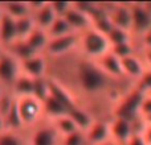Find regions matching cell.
Segmentation results:
<instances>
[{
    "instance_id": "obj_1",
    "label": "cell",
    "mask_w": 151,
    "mask_h": 145,
    "mask_svg": "<svg viewBox=\"0 0 151 145\" xmlns=\"http://www.w3.org/2000/svg\"><path fill=\"white\" fill-rule=\"evenodd\" d=\"M76 77L80 88L89 95H94L104 91L109 79V77L101 70L96 61H90L86 58L78 62L76 69Z\"/></svg>"
},
{
    "instance_id": "obj_2",
    "label": "cell",
    "mask_w": 151,
    "mask_h": 145,
    "mask_svg": "<svg viewBox=\"0 0 151 145\" xmlns=\"http://www.w3.org/2000/svg\"><path fill=\"white\" fill-rule=\"evenodd\" d=\"M83 58L90 61H97L110 52L111 45L107 36L102 34L96 29H89L80 34V46Z\"/></svg>"
},
{
    "instance_id": "obj_3",
    "label": "cell",
    "mask_w": 151,
    "mask_h": 145,
    "mask_svg": "<svg viewBox=\"0 0 151 145\" xmlns=\"http://www.w3.org/2000/svg\"><path fill=\"white\" fill-rule=\"evenodd\" d=\"M16 108L25 132L33 129L45 120L44 103L33 95L16 98Z\"/></svg>"
},
{
    "instance_id": "obj_4",
    "label": "cell",
    "mask_w": 151,
    "mask_h": 145,
    "mask_svg": "<svg viewBox=\"0 0 151 145\" xmlns=\"http://www.w3.org/2000/svg\"><path fill=\"white\" fill-rule=\"evenodd\" d=\"M80 46V34L72 33L68 36L58 37V38H52L48 44V48L45 50V55L52 60H60L70 55L74 50Z\"/></svg>"
},
{
    "instance_id": "obj_5",
    "label": "cell",
    "mask_w": 151,
    "mask_h": 145,
    "mask_svg": "<svg viewBox=\"0 0 151 145\" xmlns=\"http://www.w3.org/2000/svg\"><path fill=\"white\" fill-rule=\"evenodd\" d=\"M28 145H63V137L49 120L28 131Z\"/></svg>"
},
{
    "instance_id": "obj_6",
    "label": "cell",
    "mask_w": 151,
    "mask_h": 145,
    "mask_svg": "<svg viewBox=\"0 0 151 145\" xmlns=\"http://www.w3.org/2000/svg\"><path fill=\"white\" fill-rule=\"evenodd\" d=\"M145 96L146 95L142 94L141 91H138L137 88L134 91H131L117 106L115 117H121V119H125L130 123H134L137 120V116L141 114V106Z\"/></svg>"
},
{
    "instance_id": "obj_7",
    "label": "cell",
    "mask_w": 151,
    "mask_h": 145,
    "mask_svg": "<svg viewBox=\"0 0 151 145\" xmlns=\"http://www.w3.org/2000/svg\"><path fill=\"white\" fill-rule=\"evenodd\" d=\"M21 74L20 61L8 50H4L0 55V83L9 90L11 86Z\"/></svg>"
},
{
    "instance_id": "obj_8",
    "label": "cell",
    "mask_w": 151,
    "mask_h": 145,
    "mask_svg": "<svg viewBox=\"0 0 151 145\" xmlns=\"http://www.w3.org/2000/svg\"><path fill=\"white\" fill-rule=\"evenodd\" d=\"M21 72L27 74L28 77L33 79H40V78H47L48 70H49V58L45 54H36L28 60L20 62Z\"/></svg>"
},
{
    "instance_id": "obj_9",
    "label": "cell",
    "mask_w": 151,
    "mask_h": 145,
    "mask_svg": "<svg viewBox=\"0 0 151 145\" xmlns=\"http://www.w3.org/2000/svg\"><path fill=\"white\" fill-rule=\"evenodd\" d=\"M131 7V18H133V26L131 32L145 34L151 29V12L146 8L145 3H134L130 4Z\"/></svg>"
},
{
    "instance_id": "obj_10",
    "label": "cell",
    "mask_w": 151,
    "mask_h": 145,
    "mask_svg": "<svg viewBox=\"0 0 151 145\" xmlns=\"http://www.w3.org/2000/svg\"><path fill=\"white\" fill-rule=\"evenodd\" d=\"M114 28L131 32L133 18H131V7L127 4H114L110 11H107Z\"/></svg>"
},
{
    "instance_id": "obj_11",
    "label": "cell",
    "mask_w": 151,
    "mask_h": 145,
    "mask_svg": "<svg viewBox=\"0 0 151 145\" xmlns=\"http://www.w3.org/2000/svg\"><path fill=\"white\" fill-rule=\"evenodd\" d=\"M133 124L134 123H130L125 119L114 117L113 122L109 123L111 140L119 145H126L129 143V140L131 139V136L134 135Z\"/></svg>"
},
{
    "instance_id": "obj_12",
    "label": "cell",
    "mask_w": 151,
    "mask_h": 145,
    "mask_svg": "<svg viewBox=\"0 0 151 145\" xmlns=\"http://www.w3.org/2000/svg\"><path fill=\"white\" fill-rule=\"evenodd\" d=\"M65 20L72 26L74 33H78V34L93 28V18L89 15H86L85 12H82L81 9H78L74 5V3H73V7L70 8V11L66 13Z\"/></svg>"
},
{
    "instance_id": "obj_13",
    "label": "cell",
    "mask_w": 151,
    "mask_h": 145,
    "mask_svg": "<svg viewBox=\"0 0 151 145\" xmlns=\"http://www.w3.org/2000/svg\"><path fill=\"white\" fill-rule=\"evenodd\" d=\"M85 137L88 145H102L110 141L111 136H110L109 123L96 120L93 125L85 132Z\"/></svg>"
},
{
    "instance_id": "obj_14",
    "label": "cell",
    "mask_w": 151,
    "mask_h": 145,
    "mask_svg": "<svg viewBox=\"0 0 151 145\" xmlns=\"http://www.w3.org/2000/svg\"><path fill=\"white\" fill-rule=\"evenodd\" d=\"M17 41L19 37L17 29H16V20L4 15L0 21V45L7 50Z\"/></svg>"
},
{
    "instance_id": "obj_15",
    "label": "cell",
    "mask_w": 151,
    "mask_h": 145,
    "mask_svg": "<svg viewBox=\"0 0 151 145\" xmlns=\"http://www.w3.org/2000/svg\"><path fill=\"white\" fill-rule=\"evenodd\" d=\"M49 79H50V96H53L58 102H61L69 111L72 108H74L76 106H78L76 96L69 91V88L65 85H63L60 80L55 79V78L49 77Z\"/></svg>"
},
{
    "instance_id": "obj_16",
    "label": "cell",
    "mask_w": 151,
    "mask_h": 145,
    "mask_svg": "<svg viewBox=\"0 0 151 145\" xmlns=\"http://www.w3.org/2000/svg\"><path fill=\"white\" fill-rule=\"evenodd\" d=\"M32 17H33V20H35L36 28L48 32V29L52 26V24L55 23V20L57 18V15H56L55 11H53L50 1H44L41 4V7L37 8V9L32 13Z\"/></svg>"
},
{
    "instance_id": "obj_17",
    "label": "cell",
    "mask_w": 151,
    "mask_h": 145,
    "mask_svg": "<svg viewBox=\"0 0 151 145\" xmlns=\"http://www.w3.org/2000/svg\"><path fill=\"white\" fill-rule=\"evenodd\" d=\"M97 65L101 68V70L105 72L109 78H119L123 75L122 70V63L118 57H115L111 52L105 54L99 60L96 61Z\"/></svg>"
},
{
    "instance_id": "obj_18",
    "label": "cell",
    "mask_w": 151,
    "mask_h": 145,
    "mask_svg": "<svg viewBox=\"0 0 151 145\" xmlns=\"http://www.w3.org/2000/svg\"><path fill=\"white\" fill-rule=\"evenodd\" d=\"M4 15L9 16L13 20L32 16V9L29 1H1Z\"/></svg>"
},
{
    "instance_id": "obj_19",
    "label": "cell",
    "mask_w": 151,
    "mask_h": 145,
    "mask_svg": "<svg viewBox=\"0 0 151 145\" xmlns=\"http://www.w3.org/2000/svg\"><path fill=\"white\" fill-rule=\"evenodd\" d=\"M9 91L15 98H23V96H31L33 95L35 91V79L28 77L27 74L21 72L19 78L15 80L12 86H11Z\"/></svg>"
},
{
    "instance_id": "obj_20",
    "label": "cell",
    "mask_w": 151,
    "mask_h": 145,
    "mask_svg": "<svg viewBox=\"0 0 151 145\" xmlns=\"http://www.w3.org/2000/svg\"><path fill=\"white\" fill-rule=\"evenodd\" d=\"M24 41L29 45V48H31L35 53H37V54H45V50H47L50 38H49V34L45 31H41V29L36 28L28 36V38L24 40Z\"/></svg>"
},
{
    "instance_id": "obj_21",
    "label": "cell",
    "mask_w": 151,
    "mask_h": 145,
    "mask_svg": "<svg viewBox=\"0 0 151 145\" xmlns=\"http://www.w3.org/2000/svg\"><path fill=\"white\" fill-rule=\"evenodd\" d=\"M68 115L72 117V120L74 122V124L77 125V128L81 132H86L93 125V123L96 122L90 112L88 109H85L83 107H81L80 104L76 106L74 108H72Z\"/></svg>"
},
{
    "instance_id": "obj_22",
    "label": "cell",
    "mask_w": 151,
    "mask_h": 145,
    "mask_svg": "<svg viewBox=\"0 0 151 145\" xmlns=\"http://www.w3.org/2000/svg\"><path fill=\"white\" fill-rule=\"evenodd\" d=\"M69 114V109L64 106L61 102L55 99L53 96H49L44 102V116L45 120H53L57 117L65 116Z\"/></svg>"
},
{
    "instance_id": "obj_23",
    "label": "cell",
    "mask_w": 151,
    "mask_h": 145,
    "mask_svg": "<svg viewBox=\"0 0 151 145\" xmlns=\"http://www.w3.org/2000/svg\"><path fill=\"white\" fill-rule=\"evenodd\" d=\"M121 63H122L123 75H127V77L134 78V79H139V78L142 77V74L145 72L142 62L135 57V55L123 58V60H121Z\"/></svg>"
},
{
    "instance_id": "obj_24",
    "label": "cell",
    "mask_w": 151,
    "mask_h": 145,
    "mask_svg": "<svg viewBox=\"0 0 151 145\" xmlns=\"http://www.w3.org/2000/svg\"><path fill=\"white\" fill-rule=\"evenodd\" d=\"M49 122L52 123L53 127L57 129V132L60 133V136L63 139L66 137V136L73 135V133H76V132H78V131H80L69 115H65V116H61V117H57V119L49 120Z\"/></svg>"
},
{
    "instance_id": "obj_25",
    "label": "cell",
    "mask_w": 151,
    "mask_h": 145,
    "mask_svg": "<svg viewBox=\"0 0 151 145\" xmlns=\"http://www.w3.org/2000/svg\"><path fill=\"white\" fill-rule=\"evenodd\" d=\"M49 34V38H58V37H64L68 36V34L74 33L72 26L69 25V23L65 20V17H57L55 20V23L52 24L49 29L47 32Z\"/></svg>"
},
{
    "instance_id": "obj_26",
    "label": "cell",
    "mask_w": 151,
    "mask_h": 145,
    "mask_svg": "<svg viewBox=\"0 0 151 145\" xmlns=\"http://www.w3.org/2000/svg\"><path fill=\"white\" fill-rule=\"evenodd\" d=\"M0 145H28V137L24 132L5 129L0 133Z\"/></svg>"
},
{
    "instance_id": "obj_27",
    "label": "cell",
    "mask_w": 151,
    "mask_h": 145,
    "mask_svg": "<svg viewBox=\"0 0 151 145\" xmlns=\"http://www.w3.org/2000/svg\"><path fill=\"white\" fill-rule=\"evenodd\" d=\"M16 29H17V37L19 41H24L28 38V36L36 29V24L32 16L19 18L16 20Z\"/></svg>"
},
{
    "instance_id": "obj_28",
    "label": "cell",
    "mask_w": 151,
    "mask_h": 145,
    "mask_svg": "<svg viewBox=\"0 0 151 145\" xmlns=\"http://www.w3.org/2000/svg\"><path fill=\"white\" fill-rule=\"evenodd\" d=\"M33 96H36L39 100L44 103L48 98L50 96V79L49 77L35 79V91Z\"/></svg>"
},
{
    "instance_id": "obj_29",
    "label": "cell",
    "mask_w": 151,
    "mask_h": 145,
    "mask_svg": "<svg viewBox=\"0 0 151 145\" xmlns=\"http://www.w3.org/2000/svg\"><path fill=\"white\" fill-rule=\"evenodd\" d=\"M107 38L110 41V45H119L126 44V42H131V34L130 32L123 31L119 28H113L111 32L107 34Z\"/></svg>"
},
{
    "instance_id": "obj_30",
    "label": "cell",
    "mask_w": 151,
    "mask_h": 145,
    "mask_svg": "<svg viewBox=\"0 0 151 145\" xmlns=\"http://www.w3.org/2000/svg\"><path fill=\"white\" fill-rule=\"evenodd\" d=\"M110 52L118 57L119 60H123V58H127L134 55V49L131 42H126V44H119V45H113Z\"/></svg>"
},
{
    "instance_id": "obj_31",
    "label": "cell",
    "mask_w": 151,
    "mask_h": 145,
    "mask_svg": "<svg viewBox=\"0 0 151 145\" xmlns=\"http://www.w3.org/2000/svg\"><path fill=\"white\" fill-rule=\"evenodd\" d=\"M137 90L141 91L145 95H149L151 92V70H147L142 74V77L138 79Z\"/></svg>"
},
{
    "instance_id": "obj_32",
    "label": "cell",
    "mask_w": 151,
    "mask_h": 145,
    "mask_svg": "<svg viewBox=\"0 0 151 145\" xmlns=\"http://www.w3.org/2000/svg\"><path fill=\"white\" fill-rule=\"evenodd\" d=\"M63 145H88L85 137V132H78L73 133L70 136H66L63 139Z\"/></svg>"
},
{
    "instance_id": "obj_33",
    "label": "cell",
    "mask_w": 151,
    "mask_h": 145,
    "mask_svg": "<svg viewBox=\"0 0 151 145\" xmlns=\"http://www.w3.org/2000/svg\"><path fill=\"white\" fill-rule=\"evenodd\" d=\"M50 4H52V8L57 15V17H65L66 13L73 7L72 1H50Z\"/></svg>"
},
{
    "instance_id": "obj_34",
    "label": "cell",
    "mask_w": 151,
    "mask_h": 145,
    "mask_svg": "<svg viewBox=\"0 0 151 145\" xmlns=\"http://www.w3.org/2000/svg\"><path fill=\"white\" fill-rule=\"evenodd\" d=\"M141 115H143L145 119H149L151 117V96L146 95L142 102L141 106Z\"/></svg>"
},
{
    "instance_id": "obj_35",
    "label": "cell",
    "mask_w": 151,
    "mask_h": 145,
    "mask_svg": "<svg viewBox=\"0 0 151 145\" xmlns=\"http://www.w3.org/2000/svg\"><path fill=\"white\" fill-rule=\"evenodd\" d=\"M126 145H147V143L142 135H135V133H134Z\"/></svg>"
},
{
    "instance_id": "obj_36",
    "label": "cell",
    "mask_w": 151,
    "mask_h": 145,
    "mask_svg": "<svg viewBox=\"0 0 151 145\" xmlns=\"http://www.w3.org/2000/svg\"><path fill=\"white\" fill-rule=\"evenodd\" d=\"M143 38H145V44H146V46L149 48V50H151V29L147 31L146 33L143 34Z\"/></svg>"
},
{
    "instance_id": "obj_37",
    "label": "cell",
    "mask_w": 151,
    "mask_h": 145,
    "mask_svg": "<svg viewBox=\"0 0 151 145\" xmlns=\"http://www.w3.org/2000/svg\"><path fill=\"white\" fill-rule=\"evenodd\" d=\"M7 91H8V88H5L4 86H3L1 83H0V100L3 99V96L5 95V92H7Z\"/></svg>"
},
{
    "instance_id": "obj_38",
    "label": "cell",
    "mask_w": 151,
    "mask_h": 145,
    "mask_svg": "<svg viewBox=\"0 0 151 145\" xmlns=\"http://www.w3.org/2000/svg\"><path fill=\"white\" fill-rule=\"evenodd\" d=\"M3 131H5V123H4V117L0 115V133H1Z\"/></svg>"
},
{
    "instance_id": "obj_39",
    "label": "cell",
    "mask_w": 151,
    "mask_h": 145,
    "mask_svg": "<svg viewBox=\"0 0 151 145\" xmlns=\"http://www.w3.org/2000/svg\"><path fill=\"white\" fill-rule=\"evenodd\" d=\"M146 61H147V63H149L150 70H151V50H147V53H146Z\"/></svg>"
},
{
    "instance_id": "obj_40",
    "label": "cell",
    "mask_w": 151,
    "mask_h": 145,
    "mask_svg": "<svg viewBox=\"0 0 151 145\" xmlns=\"http://www.w3.org/2000/svg\"><path fill=\"white\" fill-rule=\"evenodd\" d=\"M3 16H4V11H3V5H1V3H0V21H1Z\"/></svg>"
},
{
    "instance_id": "obj_41",
    "label": "cell",
    "mask_w": 151,
    "mask_h": 145,
    "mask_svg": "<svg viewBox=\"0 0 151 145\" xmlns=\"http://www.w3.org/2000/svg\"><path fill=\"white\" fill-rule=\"evenodd\" d=\"M102 145H119V144H117V143H114L113 140H110V141H107V143H105V144H102Z\"/></svg>"
},
{
    "instance_id": "obj_42",
    "label": "cell",
    "mask_w": 151,
    "mask_h": 145,
    "mask_svg": "<svg viewBox=\"0 0 151 145\" xmlns=\"http://www.w3.org/2000/svg\"><path fill=\"white\" fill-rule=\"evenodd\" d=\"M4 50H5V49H4V48H3V46H1V45H0V55L3 54V52H4Z\"/></svg>"
},
{
    "instance_id": "obj_43",
    "label": "cell",
    "mask_w": 151,
    "mask_h": 145,
    "mask_svg": "<svg viewBox=\"0 0 151 145\" xmlns=\"http://www.w3.org/2000/svg\"><path fill=\"white\" fill-rule=\"evenodd\" d=\"M146 120H147V122L150 123V125H151V117H149V119H146Z\"/></svg>"
},
{
    "instance_id": "obj_44",
    "label": "cell",
    "mask_w": 151,
    "mask_h": 145,
    "mask_svg": "<svg viewBox=\"0 0 151 145\" xmlns=\"http://www.w3.org/2000/svg\"><path fill=\"white\" fill-rule=\"evenodd\" d=\"M149 96H151V92H150V94H149Z\"/></svg>"
}]
</instances>
